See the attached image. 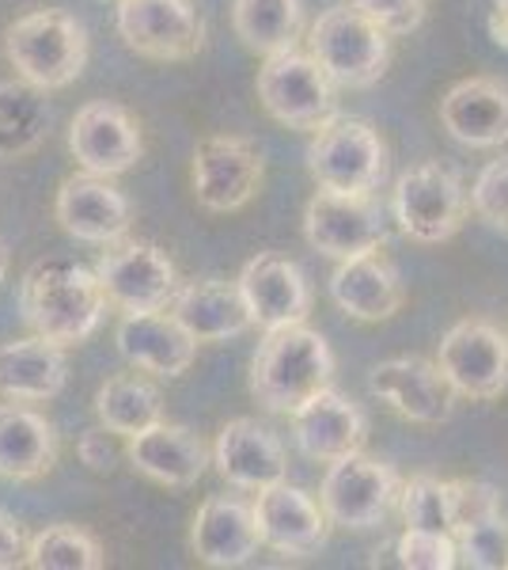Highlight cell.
<instances>
[{"label":"cell","mask_w":508,"mask_h":570,"mask_svg":"<svg viewBox=\"0 0 508 570\" xmlns=\"http://www.w3.org/2000/svg\"><path fill=\"white\" fill-rule=\"evenodd\" d=\"M20 308L34 335L77 346L99 331L110 301L96 271L72 259H42L23 274Z\"/></svg>","instance_id":"6da1fadb"},{"label":"cell","mask_w":508,"mask_h":570,"mask_svg":"<svg viewBox=\"0 0 508 570\" xmlns=\"http://www.w3.org/2000/svg\"><path fill=\"white\" fill-rule=\"evenodd\" d=\"M335 381V354L322 331L289 324L266 331L251 362V395L270 415H292Z\"/></svg>","instance_id":"7a4b0ae2"},{"label":"cell","mask_w":508,"mask_h":570,"mask_svg":"<svg viewBox=\"0 0 508 570\" xmlns=\"http://www.w3.org/2000/svg\"><path fill=\"white\" fill-rule=\"evenodd\" d=\"M4 58L27 85L61 91L88 66V31L61 8H34L8 23Z\"/></svg>","instance_id":"3957f363"},{"label":"cell","mask_w":508,"mask_h":570,"mask_svg":"<svg viewBox=\"0 0 508 570\" xmlns=\"http://www.w3.org/2000/svg\"><path fill=\"white\" fill-rule=\"evenodd\" d=\"M308 50L338 88L357 91V88H372L387 72L391 35L376 20H368L360 8L346 4V8H330V12H322L311 23Z\"/></svg>","instance_id":"277c9868"},{"label":"cell","mask_w":508,"mask_h":570,"mask_svg":"<svg viewBox=\"0 0 508 570\" xmlns=\"http://www.w3.org/2000/svg\"><path fill=\"white\" fill-rule=\"evenodd\" d=\"M308 171L322 190L372 195L387 179V145L365 118L335 115L311 137Z\"/></svg>","instance_id":"5b68a950"},{"label":"cell","mask_w":508,"mask_h":570,"mask_svg":"<svg viewBox=\"0 0 508 570\" xmlns=\"http://www.w3.org/2000/svg\"><path fill=\"white\" fill-rule=\"evenodd\" d=\"M258 99L273 122L289 130H311L338 115V85L316 58L300 50H285L266 58L258 69Z\"/></svg>","instance_id":"8992f818"},{"label":"cell","mask_w":508,"mask_h":570,"mask_svg":"<svg viewBox=\"0 0 508 570\" xmlns=\"http://www.w3.org/2000/svg\"><path fill=\"white\" fill-rule=\"evenodd\" d=\"M399 499H402V483L395 475V468L368 456L365 449L330 464L319 487V502L327 510L330 525L353 529V532L384 525L387 513L395 510Z\"/></svg>","instance_id":"52a82bcc"},{"label":"cell","mask_w":508,"mask_h":570,"mask_svg":"<svg viewBox=\"0 0 508 570\" xmlns=\"http://www.w3.org/2000/svg\"><path fill=\"white\" fill-rule=\"evenodd\" d=\"M395 220L414 244H445L467 220V190L456 168L425 160L395 183Z\"/></svg>","instance_id":"ba28073f"},{"label":"cell","mask_w":508,"mask_h":570,"mask_svg":"<svg viewBox=\"0 0 508 570\" xmlns=\"http://www.w3.org/2000/svg\"><path fill=\"white\" fill-rule=\"evenodd\" d=\"M96 274L107 289V301L122 312H163L179 293V271L171 255L149 240L107 244Z\"/></svg>","instance_id":"9c48e42d"},{"label":"cell","mask_w":508,"mask_h":570,"mask_svg":"<svg viewBox=\"0 0 508 570\" xmlns=\"http://www.w3.org/2000/svg\"><path fill=\"white\" fill-rule=\"evenodd\" d=\"M262 153L251 137L239 134H212L198 141L190 164L193 198L209 214H236L262 187Z\"/></svg>","instance_id":"30bf717a"},{"label":"cell","mask_w":508,"mask_h":570,"mask_svg":"<svg viewBox=\"0 0 508 570\" xmlns=\"http://www.w3.org/2000/svg\"><path fill=\"white\" fill-rule=\"evenodd\" d=\"M440 373L464 400H497L508 389V335L489 320H459L440 338Z\"/></svg>","instance_id":"8fae6325"},{"label":"cell","mask_w":508,"mask_h":570,"mask_svg":"<svg viewBox=\"0 0 508 570\" xmlns=\"http://www.w3.org/2000/svg\"><path fill=\"white\" fill-rule=\"evenodd\" d=\"M118 35L149 61H190L206 46L193 0H118Z\"/></svg>","instance_id":"7c38bea8"},{"label":"cell","mask_w":508,"mask_h":570,"mask_svg":"<svg viewBox=\"0 0 508 570\" xmlns=\"http://www.w3.org/2000/svg\"><path fill=\"white\" fill-rule=\"evenodd\" d=\"M303 236L327 259H353L387 244L384 214L372 195H341L316 190L303 209Z\"/></svg>","instance_id":"4fadbf2b"},{"label":"cell","mask_w":508,"mask_h":570,"mask_svg":"<svg viewBox=\"0 0 508 570\" xmlns=\"http://www.w3.org/2000/svg\"><path fill=\"white\" fill-rule=\"evenodd\" d=\"M69 149L77 156L80 171L114 179L126 176L129 168H137V160L145 153V137L137 118L122 104L91 99V104H84L72 115Z\"/></svg>","instance_id":"5bb4252c"},{"label":"cell","mask_w":508,"mask_h":570,"mask_svg":"<svg viewBox=\"0 0 508 570\" xmlns=\"http://www.w3.org/2000/svg\"><path fill=\"white\" fill-rule=\"evenodd\" d=\"M255 518L258 532H262V548L289 559L316 556L330 537V518L322 510V502H316L308 491H300L292 483H273L266 491H258Z\"/></svg>","instance_id":"9a60e30c"},{"label":"cell","mask_w":508,"mask_h":570,"mask_svg":"<svg viewBox=\"0 0 508 570\" xmlns=\"http://www.w3.org/2000/svg\"><path fill=\"white\" fill-rule=\"evenodd\" d=\"M239 293L251 312V324L266 331L303 324L311 312V289L303 271L285 255L262 252L239 271Z\"/></svg>","instance_id":"2e32d148"},{"label":"cell","mask_w":508,"mask_h":570,"mask_svg":"<svg viewBox=\"0 0 508 570\" xmlns=\"http://www.w3.org/2000/svg\"><path fill=\"white\" fill-rule=\"evenodd\" d=\"M53 214H58L61 228L69 236L103 247L126 240L129 225H133L129 198L107 176H91V171H80V176H69L61 183Z\"/></svg>","instance_id":"e0dca14e"},{"label":"cell","mask_w":508,"mask_h":570,"mask_svg":"<svg viewBox=\"0 0 508 570\" xmlns=\"http://www.w3.org/2000/svg\"><path fill=\"white\" fill-rule=\"evenodd\" d=\"M190 548L206 567H247L262 548L255 502L239 494H212L198 505L190 525Z\"/></svg>","instance_id":"ac0fdd59"},{"label":"cell","mask_w":508,"mask_h":570,"mask_svg":"<svg viewBox=\"0 0 508 570\" xmlns=\"http://www.w3.org/2000/svg\"><path fill=\"white\" fill-rule=\"evenodd\" d=\"M368 389H372V395H380L391 411H399L402 419L425 422V426L448 422L451 407H456V389L440 373V365L425 362V357H391V362H380L372 376H368Z\"/></svg>","instance_id":"d6986e66"},{"label":"cell","mask_w":508,"mask_h":570,"mask_svg":"<svg viewBox=\"0 0 508 570\" xmlns=\"http://www.w3.org/2000/svg\"><path fill=\"white\" fill-rule=\"evenodd\" d=\"M292 438L308 461L335 464L341 456L360 453L368 441V419L349 395L335 384L311 395L303 407L292 411Z\"/></svg>","instance_id":"ffe728a7"},{"label":"cell","mask_w":508,"mask_h":570,"mask_svg":"<svg viewBox=\"0 0 508 570\" xmlns=\"http://www.w3.org/2000/svg\"><path fill=\"white\" fill-rule=\"evenodd\" d=\"M212 464L232 487L255 494L273 483H285V475H289L285 445L273 430H266L255 419H232L220 426L217 441H212Z\"/></svg>","instance_id":"44dd1931"},{"label":"cell","mask_w":508,"mask_h":570,"mask_svg":"<svg viewBox=\"0 0 508 570\" xmlns=\"http://www.w3.org/2000/svg\"><path fill=\"white\" fill-rule=\"evenodd\" d=\"M118 354L149 376H182L198 357V338L171 312H126L118 324Z\"/></svg>","instance_id":"7402d4cb"},{"label":"cell","mask_w":508,"mask_h":570,"mask_svg":"<svg viewBox=\"0 0 508 570\" xmlns=\"http://www.w3.org/2000/svg\"><path fill=\"white\" fill-rule=\"evenodd\" d=\"M126 453L137 472L175 491L193 487L212 464V449L201 441V434H193L190 426H175L168 419L126 438Z\"/></svg>","instance_id":"603a6c76"},{"label":"cell","mask_w":508,"mask_h":570,"mask_svg":"<svg viewBox=\"0 0 508 570\" xmlns=\"http://www.w3.org/2000/svg\"><path fill=\"white\" fill-rule=\"evenodd\" d=\"M440 122L470 149H497L508 141V85L497 77H467L440 99Z\"/></svg>","instance_id":"cb8c5ba5"},{"label":"cell","mask_w":508,"mask_h":570,"mask_svg":"<svg viewBox=\"0 0 508 570\" xmlns=\"http://www.w3.org/2000/svg\"><path fill=\"white\" fill-rule=\"evenodd\" d=\"M330 297H335V305L346 316L365 320V324H380V320H391L402 308L406 289L399 278V266L376 247V252L338 263V271L330 274Z\"/></svg>","instance_id":"d4e9b609"},{"label":"cell","mask_w":508,"mask_h":570,"mask_svg":"<svg viewBox=\"0 0 508 570\" xmlns=\"http://www.w3.org/2000/svg\"><path fill=\"white\" fill-rule=\"evenodd\" d=\"M168 312L198 343H228V338L243 335L247 327H255L243 293H239V282L225 278L182 282Z\"/></svg>","instance_id":"484cf974"},{"label":"cell","mask_w":508,"mask_h":570,"mask_svg":"<svg viewBox=\"0 0 508 570\" xmlns=\"http://www.w3.org/2000/svg\"><path fill=\"white\" fill-rule=\"evenodd\" d=\"M58 461V430L42 411L20 400L0 403V475L39 480Z\"/></svg>","instance_id":"4316f807"},{"label":"cell","mask_w":508,"mask_h":570,"mask_svg":"<svg viewBox=\"0 0 508 570\" xmlns=\"http://www.w3.org/2000/svg\"><path fill=\"white\" fill-rule=\"evenodd\" d=\"M69 362L64 346L50 343L42 335L0 343V395L20 403H42L53 400L64 389Z\"/></svg>","instance_id":"83f0119b"},{"label":"cell","mask_w":508,"mask_h":570,"mask_svg":"<svg viewBox=\"0 0 508 570\" xmlns=\"http://www.w3.org/2000/svg\"><path fill=\"white\" fill-rule=\"evenodd\" d=\"M96 415L110 434L133 438L141 430L156 426V422H163V392L141 370L118 373L96 392Z\"/></svg>","instance_id":"f1b7e54d"},{"label":"cell","mask_w":508,"mask_h":570,"mask_svg":"<svg viewBox=\"0 0 508 570\" xmlns=\"http://www.w3.org/2000/svg\"><path fill=\"white\" fill-rule=\"evenodd\" d=\"M50 104L46 91L27 80H4L0 85V160H20L34 153L50 134Z\"/></svg>","instance_id":"f546056e"},{"label":"cell","mask_w":508,"mask_h":570,"mask_svg":"<svg viewBox=\"0 0 508 570\" xmlns=\"http://www.w3.org/2000/svg\"><path fill=\"white\" fill-rule=\"evenodd\" d=\"M232 23L247 50L273 58V53L297 50L303 35V8L300 0H236Z\"/></svg>","instance_id":"4dcf8cb0"},{"label":"cell","mask_w":508,"mask_h":570,"mask_svg":"<svg viewBox=\"0 0 508 570\" xmlns=\"http://www.w3.org/2000/svg\"><path fill=\"white\" fill-rule=\"evenodd\" d=\"M27 567L34 570H103V544L80 525H46L27 540Z\"/></svg>","instance_id":"1f68e13d"},{"label":"cell","mask_w":508,"mask_h":570,"mask_svg":"<svg viewBox=\"0 0 508 570\" xmlns=\"http://www.w3.org/2000/svg\"><path fill=\"white\" fill-rule=\"evenodd\" d=\"M402 518L406 529H429L456 537V502H451V480H437V475H414L402 487Z\"/></svg>","instance_id":"d6a6232c"},{"label":"cell","mask_w":508,"mask_h":570,"mask_svg":"<svg viewBox=\"0 0 508 570\" xmlns=\"http://www.w3.org/2000/svg\"><path fill=\"white\" fill-rule=\"evenodd\" d=\"M456 544H459V563L475 570L508 567V525L501 513L475 521V525H464L456 532Z\"/></svg>","instance_id":"836d02e7"},{"label":"cell","mask_w":508,"mask_h":570,"mask_svg":"<svg viewBox=\"0 0 508 570\" xmlns=\"http://www.w3.org/2000/svg\"><path fill=\"white\" fill-rule=\"evenodd\" d=\"M399 563L406 570H451L459 563V544L448 532L406 529L399 540Z\"/></svg>","instance_id":"e575fe53"},{"label":"cell","mask_w":508,"mask_h":570,"mask_svg":"<svg viewBox=\"0 0 508 570\" xmlns=\"http://www.w3.org/2000/svg\"><path fill=\"white\" fill-rule=\"evenodd\" d=\"M470 206H475V214L482 220L508 233V156L505 160H494L478 176L475 190H470Z\"/></svg>","instance_id":"d590c367"},{"label":"cell","mask_w":508,"mask_h":570,"mask_svg":"<svg viewBox=\"0 0 508 570\" xmlns=\"http://www.w3.org/2000/svg\"><path fill=\"white\" fill-rule=\"evenodd\" d=\"M349 4L380 23L387 35H410L425 20V0H349Z\"/></svg>","instance_id":"8d00e7d4"},{"label":"cell","mask_w":508,"mask_h":570,"mask_svg":"<svg viewBox=\"0 0 508 570\" xmlns=\"http://www.w3.org/2000/svg\"><path fill=\"white\" fill-rule=\"evenodd\" d=\"M118 434H110V430L99 422V426H91L80 434L77 441V453H80V461H84L91 472H114V464H118Z\"/></svg>","instance_id":"74e56055"},{"label":"cell","mask_w":508,"mask_h":570,"mask_svg":"<svg viewBox=\"0 0 508 570\" xmlns=\"http://www.w3.org/2000/svg\"><path fill=\"white\" fill-rule=\"evenodd\" d=\"M27 540L23 529L16 525V518L8 510H0V570L27 567Z\"/></svg>","instance_id":"f35d334b"},{"label":"cell","mask_w":508,"mask_h":570,"mask_svg":"<svg viewBox=\"0 0 508 570\" xmlns=\"http://www.w3.org/2000/svg\"><path fill=\"white\" fill-rule=\"evenodd\" d=\"M489 39H494L501 50H508V8L497 4L494 12H489Z\"/></svg>","instance_id":"ab89813d"},{"label":"cell","mask_w":508,"mask_h":570,"mask_svg":"<svg viewBox=\"0 0 508 570\" xmlns=\"http://www.w3.org/2000/svg\"><path fill=\"white\" fill-rule=\"evenodd\" d=\"M4 274H8V252L0 247V282H4Z\"/></svg>","instance_id":"60d3db41"},{"label":"cell","mask_w":508,"mask_h":570,"mask_svg":"<svg viewBox=\"0 0 508 570\" xmlns=\"http://www.w3.org/2000/svg\"><path fill=\"white\" fill-rule=\"evenodd\" d=\"M497 4H505V8H508V0H497Z\"/></svg>","instance_id":"b9f144b4"}]
</instances>
